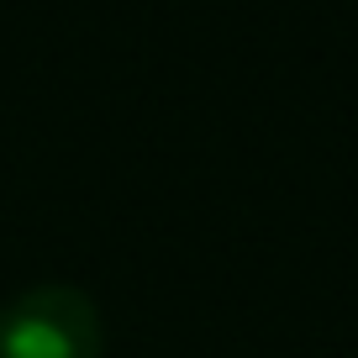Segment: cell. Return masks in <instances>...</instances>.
<instances>
[{"label":"cell","mask_w":358,"mask_h":358,"mask_svg":"<svg viewBox=\"0 0 358 358\" xmlns=\"http://www.w3.org/2000/svg\"><path fill=\"white\" fill-rule=\"evenodd\" d=\"M0 358H106L101 306L79 285H32L0 306Z\"/></svg>","instance_id":"cell-1"}]
</instances>
